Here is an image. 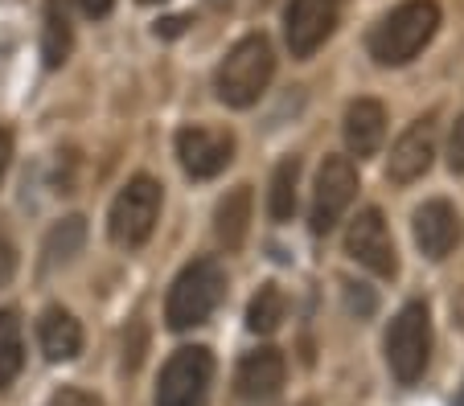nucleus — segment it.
I'll list each match as a JSON object with an SVG mask.
<instances>
[{
  "label": "nucleus",
  "mask_w": 464,
  "mask_h": 406,
  "mask_svg": "<svg viewBox=\"0 0 464 406\" xmlns=\"http://www.w3.org/2000/svg\"><path fill=\"white\" fill-rule=\"evenodd\" d=\"M440 29L436 0H403L370 29V58L378 66H407Z\"/></svg>",
  "instance_id": "1"
},
{
  "label": "nucleus",
  "mask_w": 464,
  "mask_h": 406,
  "mask_svg": "<svg viewBox=\"0 0 464 406\" xmlns=\"http://www.w3.org/2000/svg\"><path fill=\"white\" fill-rule=\"evenodd\" d=\"M276 74V50L263 33H246L243 42L230 45V53L222 58L218 74H214V90L227 107H251L259 103V95L267 90Z\"/></svg>",
  "instance_id": "2"
},
{
  "label": "nucleus",
  "mask_w": 464,
  "mask_h": 406,
  "mask_svg": "<svg viewBox=\"0 0 464 406\" xmlns=\"http://www.w3.org/2000/svg\"><path fill=\"white\" fill-rule=\"evenodd\" d=\"M227 296V267L218 259H193L181 275L169 288L165 300V320L173 333H185V328H198L214 316V308Z\"/></svg>",
  "instance_id": "3"
},
{
  "label": "nucleus",
  "mask_w": 464,
  "mask_h": 406,
  "mask_svg": "<svg viewBox=\"0 0 464 406\" xmlns=\"http://www.w3.org/2000/svg\"><path fill=\"white\" fill-rule=\"evenodd\" d=\"M160 205H165V189H160L157 177H149V173L131 177L115 194L111 213H107V234H111L115 247H123V250L144 247L160 222Z\"/></svg>",
  "instance_id": "4"
},
{
  "label": "nucleus",
  "mask_w": 464,
  "mask_h": 406,
  "mask_svg": "<svg viewBox=\"0 0 464 406\" xmlns=\"http://www.w3.org/2000/svg\"><path fill=\"white\" fill-rule=\"evenodd\" d=\"M386 365L403 386L423 378L431 362V312L423 300H411L399 308V316L386 328Z\"/></svg>",
  "instance_id": "5"
},
{
  "label": "nucleus",
  "mask_w": 464,
  "mask_h": 406,
  "mask_svg": "<svg viewBox=\"0 0 464 406\" xmlns=\"http://www.w3.org/2000/svg\"><path fill=\"white\" fill-rule=\"evenodd\" d=\"M214 382V354L202 345H185L165 362L157 382V406H202Z\"/></svg>",
  "instance_id": "6"
},
{
  "label": "nucleus",
  "mask_w": 464,
  "mask_h": 406,
  "mask_svg": "<svg viewBox=\"0 0 464 406\" xmlns=\"http://www.w3.org/2000/svg\"><path fill=\"white\" fill-rule=\"evenodd\" d=\"M345 255L358 267L374 271L378 279H394L399 275V250H394L391 226H386L378 205L358 210V218L350 222V230H345Z\"/></svg>",
  "instance_id": "7"
},
{
  "label": "nucleus",
  "mask_w": 464,
  "mask_h": 406,
  "mask_svg": "<svg viewBox=\"0 0 464 406\" xmlns=\"http://www.w3.org/2000/svg\"><path fill=\"white\" fill-rule=\"evenodd\" d=\"M353 197H358V168L350 165V156H324L313 189V213H308V226H313L316 239L345 218Z\"/></svg>",
  "instance_id": "8"
},
{
  "label": "nucleus",
  "mask_w": 464,
  "mask_h": 406,
  "mask_svg": "<svg viewBox=\"0 0 464 406\" xmlns=\"http://www.w3.org/2000/svg\"><path fill=\"white\" fill-rule=\"evenodd\" d=\"M345 0H292L288 13H284V37H288L292 58H313L329 33L337 29V17H342Z\"/></svg>",
  "instance_id": "9"
},
{
  "label": "nucleus",
  "mask_w": 464,
  "mask_h": 406,
  "mask_svg": "<svg viewBox=\"0 0 464 406\" xmlns=\"http://www.w3.org/2000/svg\"><path fill=\"white\" fill-rule=\"evenodd\" d=\"M177 160L193 181H210L235 160V136L222 127L189 124L177 132Z\"/></svg>",
  "instance_id": "10"
},
{
  "label": "nucleus",
  "mask_w": 464,
  "mask_h": 406,
  "mask_svg": "<svg viewBox=\"0 0 464 406\" xmlns=\"http://www.w3.org/2000/svg\"><path fill=\"white\" fill-rule=\"evenodd\" d=\"M411 230H415V247L423 250L428 259H448L456 250V242L464 239V226H460V213H456L452 202L444 197H431L415 210L411 218Z\"/></svg>",
  "instance_id": "11"
},
{
  "label": "nucleus",
  "mask_w": 464,
  "mask_h": 406,
  "mask_svg": "<svg viewBox=\"0 0 464 406\" xmlns=\"http://www.w3.org/2000/svg\"><path fill=\"white\" fill-rule=\"evenodd\" d=\"M431 156H436V127L431 119H415L391 148V160H386V181L391 185H411L431 168Z\"/></svg>",
  "instance_id": "12"
},
{
  "label": "nucleus",
  "mask_w": 464,
  "mask_h": 406,
  "mask_svg": "<svg viewBox=\"0 0 464 406\" xmlns=\"http://www.w3.org/2000/svg\"><path fill=\"white\" fill-rule=\"evenodd\" d=\"M284 378H288V362H284L280 349H255V354H246L235 370L238 394L251 398V402L276 398L280 386H284Z\"/></svg>",
  "instance_id": "13"
},
{
  "label": "nucleus",
  "mask_w": 464,
  "mask_h": 406,
  "mask_svg": "<svg viewBox=\"0 0 464 406\" xmlns=\"http://www.w3.org/2000/svg\"><path fill=\"white\" fill-rule=\"evenodd\" d=\"M386 140V107L378 99H353L345 107V148L358 160L374 156Z\"/></svg>",
  "instance_id": "14"
},
{
  "label": "nucleus",
  "mask_w": 464,
  "mask_h": 406,
  "mask_svg": "<svg viewBox=\"0 0 464 406\" xmlns=\"http://www.w3.org/2000/svg\"><path fill=\"white\" fill-rule=\"evenodd\" d=\"M37 341H42V354L50 362H74L82 354V325L66 308L50 304L37 320Z\"/></svg>",
  "instance_id": "15"
},
{
  "label": "nucleus",
  "mask_w": 464,
  "mask_h": 406,
  "mask_svg": "<svg viewBox=\"0 0 464 406\" xmlns=\"http://www.w3.org/2000/svg\"><path fill=\"white\" fill-rule=\"evenodd\" d=\"M251 205H255L251 185H238V189H230L218 202V210H214V234H218V242L227 250H243L246 230H251Z\"/></svg>",
  "instance_id": "16"
},
{
  "label": "nucleus",
  "mask_w": 464,
  "mask_h": 406,
  "mask_svg": "<svg viewBox=\"0 0 464 406\" xmlns=\"http://www.w3.org/2000/svg\"><path fill=\"white\" fill-rule=\"evenodd\" d=\"M82 242H87V222L82 218H62L42 242V275H50L53 267H66L82 250Z\"/></svg>",
  "instance_id": "17"
},
{
  "label": "nucleus",
  "mask_w": 464,
  "mask_h": 406,
  "mask_svg": "<svg viewBox=\"0 0 464 406\" xmlns=\"http://www.w3.org/2000/svg\"><path fill=\"white\" fill-rule=\"evenodd\" d=\"M25 365V333L13 308H0V390H9Z\"/></svg>",
  "instance_id": "18"
},
{
  "label": "nucleus",
  "mask_w": 464,
  "mask_h": 406,
  "mask_svg": "<svg viewBox=\"0 0 464 406\" xmlns=\"http://www.w3.org/2000/svg\"><path fill=\"white\" fill-rule=\"evenodd\" d=\"M296 189H300V156H284L272 173V189H267V213H272V222H292V213H296Z\"/></svg>",
  "instance_id": "19"
},
{
  "label": "nucleus",
  "mask_w": 464,
  "mask_h": 406,
  "mask_svg": "<svg viewBox=\"0 0 464 406\" xmlns=\"http://www.w3.org/2000/svg\"><path fill=\"white\" fill-rule=\"evenodd\" d=\"M284 312H288V300H284V292L276 288V283H263L259 292L251 296V304H246V328L259 336H272L276 328H280Z\"/></svg>",
  "instance_id": "20"
},
{
  "label": "nucleus",
  "mask_w": 464,
  "mask_h": 406,
  "mask_svg": "<svg viewBox=\"0 0 464 406\" xmlns=\"http://www.w3.org/2000/svg\"><path fill=\"white\" fill-rule=\"evenodd\" d=\"M71 45H74V33H71V21L58 5L45 9V29H42V58L50 71H58L66 58H71Z\"/></svg>",
  "instance_id": "21"
},
{
  "label": "nucleus",
  "mask_w": 464,
  "mask_h": 406,
  "mask_svg": "<svg viewBox=\"0 0 464 406\" xmlns=\"http://www.w3.org/2000/svg\"><path fill=\"white\" fill-rule=\"evenodd\" d=\"M345 304H350V312H358V320L374 316V292H370L366 283H345Z\"/></svg>",
  "instance_id": "22"
},
{
  "label": "nucleus",
  "mask_w": 464,
  "mask_h": 406,
  "mask_svg": "<svg viewBox=\"0 0 464 406\" xmlns=\"http://www.w3.org/2000/svg\"><path fill=\"white\" fill-rule=\"evenodd\" d=\"M448 168L464 173V115L452 124V136H448Z\"/></svg>",
  "instance_id": "23"
},
{
  "label": "nucleus",
  "mask_w": 464,
  "mask_h": 406,
  "mask_svg": "<svg viewBox=\"0 0 464 406\" xmlns=\"http://www.w3.org/2000/svg\"><path fill=\"white\" fill-rule=\"evenodd\" d=\"M50 406H103V398L87 394V390H74V386H66V390H58V394L50 398Z\"/></svg>",
  "instance_id": "24"
},
{
  "label": "nucleus",
  "mask_w": 464,
  "mask_h": 406,
  "mask_svg": "<svg viewBox=\"0 0 464 406\" xmlns=\"http://www.w3.org/2000/svg\"><path fill=\"white\" fill-rule=\"evenodd\" d=\"M13 271H17V255H13V247L5 239H0V288L13 279Z\"/></svg>",
  "instance_id": "25"
},
{
  "label": "nucleus",
  "mask_w": 464,
  "mask_h": 406,
  "mask_svg": "<svg viewBox=\"0 0 464 406\" xmlns=\"http://www.w3.org/2000/svg\"><path fill=\"white\" fill-rule=\"evenodd\" d=\"M9 165H13V132L9 127H0V181H5Z\"/></svg>",
  "instance_id": "26"
},
{
  "label": "nucleus",
  "mask_w": 464,
  "mask_h": 406,
  "mask_svg": "<svg viewBox=\"0 0 464 406\" xmlns=\"http://www.w3.org/2000/svg\"><path fill=\"white\" fill-rule=\"evenodd\" d=\"M74 5H79V9L87 13V17H107L115 0H74Z\"/></svg>",
  "instance_id": "27"
},
{
  "label": "nucleus",
  "mask_w": 464,
  "mask_h": 406,
  "mask_svg": "<svg viewBox=\"0 0 464 406\" xmlns=\"http://www.w3.org/2000/svg\"><path fill=\"white\" fill-rule=\"evenodd\" d=\"M185 29V17H169V21H160L157 25V33H165V37H177Z\"/></svg>",
  "instance_id": "28"
},
{
  "label": "nucleus",
  "mask_w": 464,
  "mask_h": 406,
  "mask_svg": "<svg viewBox=\"0 0 464 406\" xmlns=\"http://www.w3.org/2000/svg\"><path fill=\"white\" fill-rule=\"evenodd\" d=\"M452 406H464V386H460V394H456V402Z\"/></svg>",
  "instance_id": "29"
},
{
  "label": "nucleus",
  "mask_w": 464,
  "mask_h": 406,
  "mask_svg": "<svg viewBox=\"0 0 464 406\" xmlns=\"http://www.w3.org/2000/svg\"><path fill=\"white\" fill-rule=\"evenodd\" d=\"M144 5H157V0H144Z\"/></svg>",
  "instance_id": "30"
}]
</instances>
